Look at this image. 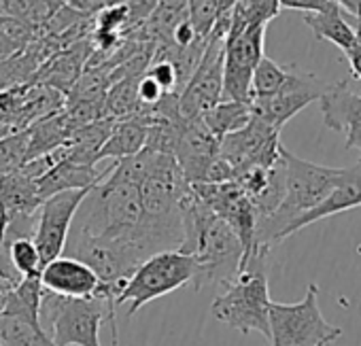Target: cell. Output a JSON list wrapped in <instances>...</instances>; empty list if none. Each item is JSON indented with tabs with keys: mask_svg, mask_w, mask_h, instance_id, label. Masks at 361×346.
<instances>
[{
	"mask_svg": "<svg viewBox=\"0 0 361 346\" xmlns=\"http://www.w3.org/2000/svg\"><path fill=\"white\" fill-rule=\"evenodd\" d=\"M183 240L178 251L194 259V280L192 287L200 291L207 285L228 287L243 264V242L236 232L217 217L194 192L188 187L183 202Z\"/></svg>",
	"mask_w": 361,
	"mask_h": 346,
	"instance_id": "1",
	"label": "cell"
},
{
	"mask_svg": "<svg viewBox=\"0 0 361 346\" xmlns=\"http://www.w3.org/2000/svg\"><path fill=\"white\" fill-rule=\"evenodd\" d=\"M285 161V194L279 209L262 219L255 230V247H272L289 238V228L317 204H321L331 190L342 181L344 168H327L306 161L283 147Z\"/></svg>",
	"mask_w": 361,
	"mask_h": 346,
	"instance_id": "2",
	"label": "cell"
},
{
	"mask_svg": "<svg viewBox=\"0 0 361 346\" xmlns=\"http://www.w3.org/2000/svg\"><path fill=\"white\" fill-rule=\"evenodd\" d=\"M117 308L104 295L62 297L43 291L39 319L54 346H100V327L109 323L117 346Z\"/></svg>",
	"mask_w": 361,
	"mask_h": 346,
	"instance_id": "3",
	"label": "cell"
},
{
	"mask_svg": "<svg viewBox=\"0 0 361 346\" xmlns=\"http://www.w3.org/2000/svg\"><path fill=\"white\" fill-rule=\"evenodd\" d=\"M270 247H255L243 261L236 278L226 287V291L215 297L211 312L213 316L240 331H259L268 338V310H270V289H268V261Z\"/></svg>",
	"mask_w": 361,
	"mask_h": 346,
	"instance_id": "4",
	"label": "cell"
},
{
	"mask_svg": "<svg viewBox=\"0 0 361 346\" xmlns=\"http://www.w3.org/2000/svg\"><path fill=\"white\" fill-rule=\"evenodd\" d=\"M194 259L178 249H166L149 255L136 266V270L126 278L115 306H128L126 316H134L149 302L164 297L194 280Z\"/></svg>",
	"mask_w": 361,
	"mask_h": 346,
	"instance_id": "5",
	"label": "cell"
},
{
	"mask_svg": "<svg viewBox=\"0 0 361 346\" xmlns=\"http://www.w3.org/2000/svg\"><path fill=\"white\" fill-rule=\"evenodd\" d=\"M268 327L270 346H331L342 335V329L321 314L317 283H310L295 304L270 302Z\"/></svg>",
	"mask_w": 361,
	"mask_h": 346,
	"instance_id": "6",
	"label": "cell"
},
{
	"mask_svg": "<svg viewBox=\"0 0 361 346\" xmlns=\"http://www.w3.org/2000/svg\"><path fill=\"white\" fill-rule=\"evenodd\" d=\"M230 18L232 11L215 24L198 66L178 94V113L183 119H200L209 109L224 100V56Z\"/></svg>",
	"mask_w": 361,
	"mask_h": 346,
	"instance_id": "7",
	"label": "cell"
},
{
	"mask_svg": "<svg viewBox=\"0 0 361 346\" xmlns=\"http://www.w3.org/2000/svg\"><path fill=\"white\" fill-rule=\"evenodd\" d=\"M64 251L71 257L87 264L104 285L126 280L136 270V266L149 257L134 242L94 236L77 225L71 228Z\"/></svg>",
	"mask_w": 361,
	"mask_h": 346,
	"instance_id": "8",
	"label": "cell"
},
{
	"mask_svg": "<svg viewBox=\"0 0 361 346\" xmlns=\"http://www.w3.org/2000/svg\"><path fill=\"white\" fill-rule=\"evenodd\" d=\"M279 134L281 130L253 115L247 125L219 140V157L228 161L234 179L251 168H270L281 161L283 144Z\"/></svg>",
	"mask_w": 361,
	"mask_h": 346,
	"instance_id": "9",
	"label": "cell"
},
{
	"mask_svg": "<svg viewBox=\"0 0 361 346\" xmlns=\"http://www.w3.org/2000/svg\"><path fill=\"white\" fill-rule=\"evenodd\" d=\"M268 24H249L245 28H228L224 56V100L251 104V77L257 62L266 56Z\"/></svg>",
	"mask_w": 361,
	"mask_h": 346,
	"instance_id": "10",
	"label": "cell"
},
{
	"mask_svg": "<svg viewBox=\"0 0 361 346\" xmlns=\"http://www.w3.org/2000/svg\"><path fill=\"white\" fill-rule=\"evenodd\" d=\"M87 192L90 190H68V192H60L43 200L39 209V223L32 234V240L37 249L41 251L43 266L64 255V247H66L73 221Z\"/></svg>",
	"mask_w": 361,
	"mask_h": 346,
	"instance_id": "11",
	"label": "cell"
},
{
	"mask_svg": "<svg viewBox=\"0 0 361 346\" xmlns=\"http://www.w3.org/2000/svg\"><path fill=\"white\" fill-rule=\"evenodd\" d=\"M323 89H325V83L321 79L291 66L289 77L283 83V87L270 98L253 100L251 109H253V115H257L272 128L281 130L291 117H295L308 104L317 102Z\"/></svg>",
	"mask_w": 361,
	"mask_h": 346,
	"instance_id": "12",
	"label": "cell"
},
{
	"mask_svg": "<svg viewBox=\"0 0 361 346\" xmlns=\"http://www.w3.org/2000/svg\"><path fill=\"white\" fill-rule=\"evenodd\" d=\"M217 155L219 138H215L200 119H185L174 147V159L188 185L207 183L209 170Z\"/></svg>",
	"mask_w": 361,
	"mask_h": 346,
	"instance_id": "13",
	"label": "cell"
},
{
	"mask_svg": "<svg viewBox=\"0 0 361 346\" xmlns=\"http://www.w3.org/2000/svg\"><path fill=\"white\" fill-rule=\"evenodd\" d=\"M319 106L325 128L344 134L346 149H353L361 138V96L355 94L346 79L325 85L319 96Z\"/></svg>",
	"mask_w": 361,
	"mask_h": 346,
	"instance_id": "14",
	"label": "cell"
},
{
	"mask_svg": "<svg viewBox=\"0 0 361 346\" xmlns=\"http://www.w3.org/2000/svg\"><path fill=\"white\" fill-rule=\"evenodd\" d=\"M43 289L62 297H94L98 295L102 280L83 261L60 255L43 266L41 270Z\"/></svg>",
	"mask_w": 361,
	"mask_h": 346,
	"instance_id": "15",
	"label": "cell"
},
{
	"mask_svg": "<svg viewBox=\"0 0 361 346\" xmlns=\"http://www.w3.org/2000/svg\"><path fill=\"white\" fill-rule=\"evenodd\" d=\"M94 54V45L92 39H83L77 41L60 51H56L51 58H47L41 68L37 70V75L32 77L30 83H43L49 85L54 89H58L64 98L71 92V87L77 83V79L81 77L85 64L90 62Z\"/></svg>",
	"mask_w": 361,
	"mask_h": 346,
	"instance_id": "16",
	"label": "cell"
},
{
	"mask_svg": "<svg viewBox=\"0 0 361 346\" xmlns=\"http://www.w3.org/2000/svg\"><path fill=\"white\" fill-rule=\"evenodd\" d=\"M357 206H361V161L355 163L353 168H344L342 181L331 190V194L321 204H317L312 211L304 213L289 228V236L304 230V228H308L314 221L327 219L331 215H338V213H344V211H350V209H357Z\"/></svg>",
	"mask_w": 361,
	"mask_h": 346,
	"instance_id": "17",
	"label": "cell"
},
{
	"mask_svg": "<svg viewBox=\"0 0 361 346\" xmlns=\"http://www.w3.org/2000/svg\"><path fill=\"white\" fill-rule=\"evenodd\" d=\"M109 168L98 170L96 166L62 159L54 168H49L41 179H37L39 198L47 200L49 196H56V194L68 192V190H92L109 175Z\"/></svg>",
	"mask_w": 361,
	"mask_h": 346,
	"instance_id": "18",
	"label": "cell"
},
{
	"mask_svg": "<svg viewBox=\"0 0 361 346\" xmlns=\"http://www.w3.org/2000/svg\"><path fill=\"white\" fill-rule=\"evenodd\" d=\"M304 24L312 30V35L317 39L334 43L342 54H346L357 41L355 26H350L346 22L344 11L336 3H331L329 7H325L321 11L304 13Z\"/></svg>",
	"mask_w": 361,
	"mask_h": 346,
	"instance_id": "19",
	"label": "cell"
},
{
	"mask_svg": "<svg viewBox=\"0 0 361 346\" xmlns=\"http://www.w3.org/2000/svg\"><path fill=\"white\" fill-rule=\"evenodd\" d=\"M149 136V125L136 117L117 119L113 123V130L109 138L104 140L102 149L98 151V161L102 159H123L130 155H136L145 149Z\"/></svg>",
	"mask_w": 361,
	"mask_h": 346,
	"instance_id": "20",
	"label": "cell"
},
{
	"mask_svg": "<svg viewBox=\"0 0 361 346\" xmlns=\"http://www.w3.org/2000/svg\"><path fill=\"white\" fill-rule=\"evenodd\" d=\"M253 117V109L247 102H238V100H221L217 102L213 109H209L200 121L207 125V130L215 136V138H224L230 132L240 130L243 125L249 123V119Z\"/></svg>",
	"mask_w": 361,
	"mask_h": 346,
	"instance_id": "21",
	"label": "cell"
},
{
	"mask_svg": "<svg viewBox=\"0 0 361 346\" xmlns=\"http://www.w3.org/2000/svg\"><path fill=\"white\" fill-rule=\"evenodd\" d=\"M0 338L5 346H54L41 321L0 312Z\"/></svg>",
	"mask_w": 361,
	"mask_h": 346,
	"instance_id": "22",
	"label": "cell"
},
{
	"mask_svg": "<svg viewBox=\"0 0 361 346\" xmlns=\"http://www.w3.org/2000/svg\"><path fill=\"white\" fill-rule=\"evenodd\" d=\"M37 41V28L28 22L0 13V62L24 54Z\"/></svg>",
	"mask_w": 361,
	"mask_h": 346,
	"instance_id": "23",
	"label": "cell"
},
{
	"mask_svg": "<svg viewBox=\"0 0 361 346\" xmlns=\"http://www.w3.org/2000/svg\"><path fill=\"white\" fill-rule=\"evenodd\" d=\"M66 3L64 0H0V13L20 18L35 28L45 26Z\"/></svg>",
	"mask_w": 361,
	"mask_h": 346,
	"instance_id": "24",
	"label": "cell"
},
{
	"mask_svg": "<svg viewBox=\"0 0 361 346\" xmlns=\"http://www.w3.org/2000/svg\"><path fill=\"white\" fill-rule=\"evenodd\" d=\"M138 77H126L115 81L104 96V115L109 119H128L140 111L138 94H136Z\"/></svg>",
	"mask_w": 361,
	"mask_h": 346,
	"instance_id": "25",
	"label": "cell"
},
{
	"mask_svg": "<svg viewBox=\"0 0 361 346\" xmlns=\"http://www.w3.org/2000/svg\"><path fill=\"white\" fill-rule=\"evenodd\" d=\"M5 247H7L9 264L18 272V276H22V278L41 276L43 259H41V251L37 249L32 238H28V236L5 238Z\"/></svg>",
	"mask_w": 361,
	"mask_h": 346,
	"instance_id": "26",
	"label": "cell"
},
{
	"mask_svg": "<svg viewBox=\"0 0 361 346\" xmlns=\"http://www.w3.org/2000/svg\"><path fill=\"white\" fill-rule=\"evenodd\" d=\"M236 5V0H188V18L196 28L198 37L209 39L215 24L228 16Z\"/></svg>",
	"mask_w": 361,
	"mask_h": 346,
	"instance_id": "27",
	"label": "cell"
},
{
	"mask_svg": "<svg viewBox=\"0 0 361 346\" xmlns=\"http://www.w3.org/2000/svg\"><path fill=\"white\" fill-rule=\"evenodd\" d=\"M289 77V68L276 64L274 60H270L268 56H264L251 77V102L253 100H262V98H270L274 96L283 83Z\"/></svg>",
	"mask_w": 361,
	"mask_h": 346,
	"instance_id": "28",
	"label": "cell"
},
{
	"mask_svg": "<svg viewBox=\"0 0 361 346\" xmlns=\"http://www.w3.org/2000/svg\"><path fill=\"white\" fill-rule=\"evenodd\" d=\"M28 161V130L0 136V179Z\"/></svg>",
	"mask_w": 361,
	"mask_h": 346,
	"instance_id": "29",
	"label": "cell"
},
{
	"mask_svg": "<svg viewBox=\"0 0 361 346\" xmlns=\"http://www.w3.org/2000/svg\"><path fill=\"white\" fill-rule=\"evenodd\" d=\"M94 28L126 35L130 30V11L126 5H109L94 16Z\"/></svg>",
	"mask_w": 361,
	"mask_h": 346,
	"instance_id": "30",
	"label": "cell"
},
{
	"mask_svg": "<svg viewBox=\"0 0 361 346\" xmlns=\"http://www.w3.org/2000/svg\"><path fill=\"white\" fill-rule=\"evenodd\" d=\"M136 94H138V102H140V109H149V106H155L164 96L166 92L145 73L138 77V85H136Z\"/></svg>",
	"mask_w": 361,
	"mask_h": 346,
	"instance_id": "31",
	"label": "cell"
},
{
	"mask_svg": "<svg viewBox=\"0 0 361 346\" xmlns=\"http://www.w3.org/2000/svg\"><path fill=\"white\" fill-rule=\"evenodd\" d=\"M355 32H357V41L344 56H346V60L350 64V70H353L355 79L361 81V22H355Z\"/></svg>",
	"mask_w": 361,
	"mask_h": 346,
	"instance_id": "32",
	"label": "cell"
},
{
	"mask_svg": "<svg viewBox=\"0 0 361 346\" xmlns=\"http://www.w3.org/2000/svg\"><path fill=\"white\" fill-rule=\"evenodd\" d=\"M353 149H359V151H361V138H359V140L355 142V147H353Z\"/></svg>",
	"mask_w": 361,
	"mask_h": 346,
	"instance_id": "33",
	"label": "cell"
},
{
	"mask_svg": "<svg viewBox=\"0 0 361 346\" xmlns=\"http://www.w3.org/2000/svg\"><path fill=\"white\" fill-rule=\"evenodd\" d=\"M0 346H5V344H3V338H0Z\"/></svg>",
	"mask_w": 361,
	"mask_h": 346,
	"instance_id": "34",
	"label": "cell"
}]
</instances>
